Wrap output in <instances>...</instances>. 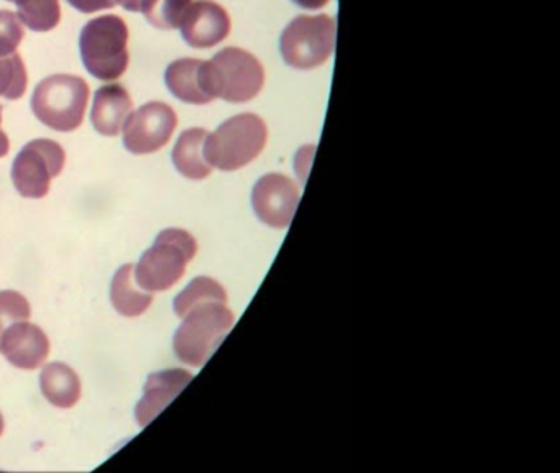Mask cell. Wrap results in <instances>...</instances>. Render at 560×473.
Returning a JSON list of instances; mask_svg holds the SVG:
<instances>
[{
	"label": "cell",
	"instance_id": "obj_8",
	"mask_svg": "<svg viewBox=\"0 0 560 473\" xmlns=\"http://www.w3.org/2000/svg\"><path fill=\"white\" fill-rule=\"evenodd\" d=\"M67 153L58 141L37 138L25 145L12 164V183L21 196L42 199L50 191L51 180L60 176Z\"/></svg>",
	"mask_w": 560,
	"mask_h": 473
},
{
	"label": "cell",
	"instance_id": "obj_31",
	"mask_svg": "<svg viewBox=\"0 0 560 473\" xmlns=\"http://www.w3.org/2000/svg\"><path fill=\"white\" fill-rule=\"evenodd\" d=\"M8 2H14V0H8Z\"/></svg>",
	"mask_w": 560,
	"mask_h": 473
},
{
	"label": "cell",
	"instance_id": "obj_27",
	"mask_svg": "<svg viewBox=\"0 0 560 473\" xmlns=\"http://www.w3.org/2000/svg\"><path fill=\"white\" fill-rule=\"evenodd\" d=\"M122 9L129 10V12H140L142 10L143 0H116Z\"/></svg>",
	"mask_w": 560,
	"mask_h": 473
},
{
	"label": "cell",
	"instance_id": "obj_23",
	"mask_svg": "<svg viewBox=\"0 0 560 473\" xmlns=\"http://www.w3.org/2000/svg\"><path fill=\"white\" fill-rule=\"evenodd\" d=\"M32 315L31 302L21 292L5 289L0 291V337L14 322L28 321Z\"/></svg>",
	"mask_w": 560,
	"mask_h": 473
},
{
	"label": "cell",
	"instance_id": "obj_4",
	"mask_svg": "<svg viewBox=\"0 0 560 473\" xmlns=\"http://www.w3.org/2000/svg\"><path fill=\"white\" fill-rule=\"evenodd\" d=\"M268 127L258 115L238 114L208 134L205 157L212 168L237 171L247 166L267 147Z\"/></svg>",
	"mask_w": 560,
	"mask_h": 473
},
{
	"label": "cell",
	"instance_id": "obj_22",
	"mask_svg": "<svg viewBox=\"0 0 560 473\" xmlns=\"http://www.w3.org/2000/svg\"><path fill=\"white\" fill-rule=\"evenodd\" d=\"M28 72L19 53L0 58V97L19 101L27 92Z\"/></svg>",
	"mask_w": 560,
	"mask_h": 473
},
{
	"label": "cell",
	"instance_id": "obj_30",
	"mask_svg": "<svg viewBox=\"0 0 560 473\" xmlns=\"http://www.w3.org/2000/svg\"><path fill=\"white\" fill-rule=\"evenodd\" d=\"M0 125H2V104H0Z\"/></svg>",
	"mask_w": 560,
	"mask_h": 473
},
{
	"label": "cell",
	"instance_id": "obj_18",
	"mask_svg": "<svg viewBox=\"0 0 560 473\" xmlns=\"http://www.w3.org/2000/svg\"><path fill=\"white\" fill-rule=\"evenodd\" d=\"M132 263L120 266L110 286V301L124 318H139L152 305L153 292L140 288Z\"/></svg>",
	"mask_w": 560,
	"mask_h": 473
},
{
	"label": "cell",
	"instance_id": "obj_25",
	"mask_svg": "<svg viewBox=\"0 0 560 473\" xmlns=\"http://www.w3.org/2000/svg\"><path fill=\"white\" fill-rule=\"evenodd\" d=\"M67 2L81 13L101 12L117 5L116 0H67Z\"/></svg>",
	"mask_w": 560,
	"mask_h": 473
},
{
	"label": "cell",
	"instance_id": "obj_26",
	"mask_svg": "<svg viewBox=\"0 0 560 473\" xmlns=\"http://www.w3.org/2000/svg\"><path fill=\"white\" fill-rule=\"evenodd\" d=\"M291 2L296 3L301 9L319 10L326 7L330 0H291Z\"/></svg>",
	"mask_w": 560,
	"mask_h": 473
},
{
	"label": "cell",
	"instance_id": "obj_13",
	"mask_svg": "<svg viewBox=\"0 0 560 473\" xmlns=\"http://www.w3.org/2000/svg\"><path fill=\"white\" fill-rule=\"evenodd\" d=\"M191 380V371L183 370V368H170V370L150 374L145 383V393L136 407L139 426H149L188 387Z\"/></svg>",
	"mask_w": 560,
	"mask_h": 473
},
{
	"label": "cell",
	"instance_id": "obj_17",
	"mask_svg": "<svg viewBox=\"0 0 560 473\" xmlns=\"http://www.w3.org/2000/svg\"><path fill=\"white\" fill-rule=\"evenodd\" d=\"M206 138L208 130L205 128H188L179 135L173 148V164L188 180H205L212 173V166L205 157Z\"/></svg>",
	"mask_w": 560,
	"mask_h": 473
},
{
	"label": "cell",
	"instance_id": "obj_24",
	"mask_svg": "<svg viewBox=\"0 0 560 473\" xmlns=\"http://www.w3.org/2000/svg\"><path fill=\"white\" fill-rule=\"evenodd\" d=\"M24 36L25 26L18 13L0 10V58L18 53Z\"/></svg>",
	"mask_w": 560,
	"mask_h": 473
},
{
	"label": "cell",
	"instance_id": "obj_28",
	"mask_svg": "<svg viewBox=\"0 0 560 473\" xmlns=\"http://www.w3.org/2000/svg\"><path fill=\"white\" fill-rule=\"evenodd\" d=\"M9 150H11V140H9L8 134L0 128V158H4Z\"/></svg>",
	"mask_w": 560,
	"mask_h": 473
},
{
	"label": "cell",
	"instance_id": "obj_6",
	"mask_svg": "<svg viewBox=\"0 0 560 473\" xmlns=\"http://www.w3.org/2000/svg\"><path fill=\"white\" fill-rule=\"evenodd\" d=\"M208 81L212 99L242 104L260 94L265 69L252 53L229 46L209 59Z\"/></svg>",
	"mask_w": 560,
	"mask_h": 473
},
{
	"label": "cell",
	"instance_id": "obj_5",
	"mask_svg": "<svg viewBox=\"0 0 560 473\" xmlns=\"http://www.w3.org/2000/svg\"><path fill=\"white\" fill-rule=\"evenodd\" d=\"M196 253L198 242L191 233L183 229L162 230L133 269L137 282L149 292L168 291L185 276Z\"/></svg>",
	"mask_w": 560,
	"mask_h": 473
},
{
	"label": "cell",
	"instance_id": "obj_21",
	"mask_svg": "<svg viewBox=\"0 0 560 473\" xmlns=\"http://www.w3.org/2000/svg\"><path fill=\"white\" fill-rule=\"evenodd\" d=\"M192 0H143L140 12L150 25L160 30L179 28Z\"/></svg>",
	"mask_w": 560,
	"mask_h": 473
},
{
	"label": "cell",
	"instance_id": "obj_9",
	"mask_svg": "<svg viewBox=\"0 0 560 473\" xmlns=\"http://www.w3.org/2000/svg\"><path fill=\"white\" fill-rule=\"evenodd\" d=\"M178 127V115L166 102L153 101L132 111L122 128L124 147L133 154L162 150Z\"/></svg>",
	"mask_w": 560,
	"mask_h": 473
},
{
	"label": "cell",
	"instance_id": "obj_19",
	"mask_svg": "<svg viewBox=\"0 0 560 473\" xmlns=\"http://www.w3.org/2000/svg\"><path fill=\"white\" fill-rule=\"evenodd\" d=\"M219 301L228 304L229 296L224 286L209 276H198L192 279L175 298V312L179 319L185 318L195 305L205 302Z\"/></svg>",
	"mask_w": 560,
	"mask_h": 473
},
{
	"label": "cell",
	"instance_id": "obj_3",
	"mask_svg": "<svg viewBox=\"0 0 560 473\" xmlns=\"http://www.w3.org/2000/svg\"><path fill=\"white\" fill-rule=\"evenodd\" d=\"M90 102V84L80 76L54 74L38 82L32 94L35 117L55 131L81 127Z\"/></svg>",
	"mask_w": 560,
	"mask_h": 473
},
{
	"label": "cell",
	"instance_id": "obj_10",
	"mask_svg": "<svg viewBox=\"0 0 560 473\" xmlns=\"http://www.w3.org/2000/svg\"><path fill=\"white\" fill-rule=\"evenodd\" d=\"M296 183L280 173L265 174L252 191L255 214L265 226L287 229L300 204Z\"/></svg>",
	"mask_w": 560,
	"mask_h": 473
},
{
	"label": "cell",
	"instance_id": "obj_1",
	"mask_svg": "<svg viewBox=\"0 0 560 473\" xmlns=\"http://www.w3.org/2000/svg\"><path fill=\"white\" fill-rule=\"evenodd\" d=\"M81 61L93 78L116 81L129 68V26L119 15H101L81 30Z\"/></svg>",
	"mask_w": 560,
	"mask_h": 473
},
{
	"label": "cell",
	"instance_id": "obj_20",
	"mask_svg": "<svg viewBox=\"0 0 560 473\" xmlns=\"http://www.w3.org/2000/svg\"><path fill=\"white\" fill-rule=\"evenodd\" d=\"M18 15L32 32H51L61 20L60 0H14Z\"/></svg>",
	"mask_w": 560,
	"mask_h": 473
},
{
	"label": "cell",
	"instance_id": "obj_15",
	"mask_svg": "<svg viewBox=\"0 0 560 473\" xmlns=\"http://www.w3.org/2000/svg\"><path fill=\"white\" fill-rule=\"evenodd\" d=\"M133 102L124 85L107 84L97 89L91 108V124L104 137H117L132 114Z\"/></svg>",
	"mask_w": 560,
	"mask_h": 473
},
{
	"label": "cell",
	"instance_id": "obj_29",
	"mask_svg": "<svg viewBox=\"0 0 560 473\" xmlns=\"http://www.w3.org/2000/svg\"><path fill=\"white\" fill-rule=\"evenodd\" d=\"M4 427H5L4 417H2V414H0V436H2V434H4Z\"/></svg>",
	"mask_w": 560,
	"mask_h": 473
},
{
	"label": "cell",
	"instance_id": "obj_2",
	"mask_svg": "<svg viewBox=\"0 0 560 473\" xmlns=\"http://www.w3.org/2000/svg\"><path fill=\"white\" fill-rule=\"evenodd\" d=\"M234 324V312L225 302L211 301L195 305L183 318V324L173 338L176 357L183 364L202 367Z\"/></svg>",
	"mask_w": 560,
	"mask_h": 473
},
{
	"label": "cell",
	"instance_id": "obj_7",
	"mask_svg": "<svg viewBox=\"0 0 560 473\" xmlns=\"http://www.w3.org/2000/svg\"><path fill=\"white\" fill-rule=\"evenodd\" d=\"M336 20L324 15H300L283 30L280 51L291 68H319L332 56L336 46Z\"/></svg>",
	"mask_w": 560,
	"mask_h": 473
},
{
	"label": "cell",
	"instance_id": "obj_14",
	"mask_svg": "<svg viewBox=\"0 0 560 473\" xmlns=\"http://www.w3.org/2000/svg\"><path fill=\"white\" fill-rule=\"evenodd\" d=\"M166 88L186 104L206 105L214 101L209 92L208 61L182 58L173 61L165 72Z\"/></svg>",
	"mask_w": 560,
	"mask_h": 473
},
{
	"label": "cell",
	"instance_id": "obj_16",
	"mask_svg": "<svg viewBox=\"0 0 560 473\" xmlns=\"http://www.w3.org/2000/svg\"><path fill=\"white\" fill-rule=\"evenodd\" d=\"M40 390L42 394L60 409L77 406L83 393L77 371L63 361H54L42 370Z\"/></svg>",
	"mask_w": 560,
	"mask_h": 473
},
{
	"label": "cell",
	"instance_id": "obj_11",
	"mask_svg": "<svg viewBox=\"0 0 560 473\" xmlns=\"http://www.w3.org/2000/svg\"><path fill=\"white\" fill-rule=\"evenodd\" d=\"M231 26V16L224 7L212 0H198L189 7L179 30L191 48L206 49L224 42Z\"/></svg>",
	"mask_w": 560,
	"mask_h": 473
},
{
	"label": "cell",
	"instance_id": "obj_12",
	"mask_svg": "<svg viewBox=\"0 0 560 473\" xmlns=\"http://www.w3.org/2000/svg\"><path fill=\"white\" fill-rule=\"evenodd\" d=\"M0 351L9 364L21 370H37L50 354V341L38 325L14 322L0 337Z\"/></svg>",
	"mask_w": 560,
	"mask_h": 473
}]
</instances>
